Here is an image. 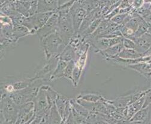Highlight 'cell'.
Listing matches in <instances>:
<instances>
[{"label": "cell", "mask_w": 151, "mask_h": 124, "mask_svg": "<svg viewBox=\"0 0 151 124\" xmlns=\"http://www.w3.org/2000/svg\"><path fill=\"white\" fill-rule=\"evenodd\" d=\"M40 43L44 51L46 60L52 57H58L67 46L57 32L51 34L40 41Z\"/></svg>", "instance_id": "1"}, {"label": "cell", "mask_w": 151, "mask_h": 124, "mask_svg": "<svg viewBox=\"0 0 151 124\" xmlns=\"http://www.w3.org/2000/svg\"><path fill=\"white\" fill-rule=\"evenodd\" d=\"M1 95V118L15 124L18 118L19 106L13 101L8 94Z\"/></svg>", "instance_id": "2"}, {"label": "cell", "mask_w": 151, "mask_h": 124, "mask_svg": "<svg viewBox=\"0 0 151 124\" xmlns=\"http://www.w3.org/2000/svg\"><path fill=\"white\" fill-rule=\"evenodd\" d=\"M57 33L67 45L70 44L74 34L73 21L70 13L59 15Z\"/></svg>", "instance_id": "3"}, {"label": "cell", "mask_w": 151, "mask_h": 124, "mask_svg": "<svg viewBox=\"0 0 151 124\" xmlns=\"http://www.w3.org/2000/svg\"><path fill=\"white\" fill-rule=\"evenodd\" d=\"M53 13H37L33 16L26 17L22 25L28 28L31 34H34L45 25Z\"/></svg>", "instance_id": "4"}, {"label": "cell", "mask_w": 151, "mask_h": 124, "mask_svg": "<svg viewBox=\"0 0 151 124\" xmlns=\"http://www.w3.org/2000/svg\"><path fill=\"white\" fill-rule=\"evenodd\" d=\"M34 104L35 115L43 117L49 114L51 107L49 104L46 92L43 85L33 100Z\"/></svg>", "instance_id": "5"}, {"label": "cell", "mask_w": 151, "mask_h": 124, "mask_svg": "<svg viewBox=\"0 0 151 124\" xmlns=\"http://www.w3.org/2000/svg\"><path fill=\"white\" fill-rule=\"evenodd\" d=\"M70 13L71 17L74 27V35L78 34L81 26L88 13L81 6L79 1H75V3L70 9Z\"/></svg>", "instance_id": "6"}, {"label": "cell", "mask_w": 151, "mask_h": 124, "mask_svg": "<svg viewBox=\"0 0 151 124\" xmlns=\"http://www.w3.org/2000/svg\"><path fill=\"white\" fill-rule=\"evenodd\" d=\"M59 58L58 56L52 57L48 60H46L45 65L35 74L34 80H42L43 81L50 80V78L58 65Z\"/></svg>", "instance_id": "7"}, {"label": "cell", "mask_w": 151, "mask_h": 124, "mask_svg": "<svg viewBox=\"0 0 151 124\" xmlns=\"http://www.w3.org/2000/svg\"><path fill=\"white\" fill-rule=\"evenodd\" d=\"M58 17L59 15L58 13L56 12L53 13L45 25L38 30L36 34L39 37L40 41L51 34L57 32Z\"/></svg>", "instance_id": "8"}, {"label": "cell", "mask_w": 151, "mask_h": 124, "mask_svg": "<svg viewBox=\"0 0 151 124\" xmlns=\"http://www.w3.org/2000/svg\"><path fill=\"white\" fill-rule=\"evenodd\" d=\"M124 37H117L114 38H102L92 42L91 44L98 52L104 51L107 48L122 43Z\"/></svg>", "instance_id": "9"}, {"label": "cell", "mask_w": 151, "mask_h": 124, "mask_svg": "<svg viewBox=\"0 0 151 124\" xmlns=\"http://www.w3.org/2000/svg\"><path fill=\"white\" fill-rule=\"evenodd\" d=\"M136 44V50L145 56L146 53L151 48V36L148 33L133 40Z\"/></svg>", "instance_id": "10"}, {"label": "cell", "mask_w": 151, "mask_h": 124, "mask_svg": "<svg viewBox=\"0 0 151 124\" xmlns=\"http://www.w3.org/2000/svg\"><path fill=\"white\" fill-rule=\"evenodd\" d=\"M59 7L58 1L40 0L38 1V13H49L57 12Z\"/></svg>", "instance_id": "11"}, {"label": "cell", "mask_w": 151, "mask_h": 124, "mask_svg": "<svg viewBox=\"0 0 151 124\" xmlns=\"http://www.w3.org/2000/svg\"><path fill=\"white\" fill-rule=\"evenodd\" d=\"M124 49L122 43L119 44L118 45L109 47L104 51L99 52L102 55L103 57L107 59V60L112 59L118 56L120 52Z\"/></svg>", "instance_id": "12"}, {"label": "cell", "mask_w": 151, "mask_h": 124, "mask_svg": "<svg viewBox=\"0 0 151 124\" xmlns=\"http://www.w3.org/2000/svg\"><path fill=\"white\" fill-rule=\"evenodd\" d=\"M76 99H82L92 103H97L98 102L104 100L106 98L98 92H84L79 94L78 95Z\"/></svg>", "instance_id": "13"}, {"label": "cell", "mask_w": 151, "mask_h": 124, "mask_svg": "<svg viewBox=\"0 0 151 124\" xmlns=\"http://www.w3.org/2000/svg\"><path fill=\"white\" fill-rule=\"evenodd\" d=\"M129 122L150 124L149 107H147L146 108H143L139 111H138L133 117H131Z\"/></svg>", "instance_id": "14"}, {"label": "cell", "mask_w": 151, "mask_h": 124, "mask_svg": "<svg viewBox=\"0 0 151 124\" xmlns=\"http://www.w3.org/2000/svg\"><path fill=\"white\" fill-rule=\"evenodd\" d=\"M145 101V95L140 98L139 99L136 101L135 102L130 104L127 106V119L129 120L138 111L143 109V104Z\"/></svg>", "instance_id": "15"}, {"label": "cell", "mask_w": 151, "mask_h": 124, "mask_svg": "<svg viewBox=\"0 0 151 124\" xmlns=\"http://www.w3.org/2000/svg\"><path fill=\"white\" fill-rule=\"evenodd\" d=\"M28 35H32L28 28L24 25H17L13 27V34L12 41L14 43H17L18 41L21 38H25Z\"/></svg>", "instance_id": "16"}, {"label": "cell", "mask_w": 151, "mask_h": 124, "mask_svg": "<svg viewBox=\"0 0 151 124\" xmlns=\"http://www.w3.org/2000/svg\"><path fill=\"white\" fill-rule=\"evenodd\" d=\"M76 57H77V55L76 54L74 49L70 44L66 46L64 50L58 56V58L60 60H61L67 62H70V61H72V60L76 62L78 60Z\"/></svg>", "instance_id": "17"}, {"label": "cell", "mask_w": 151, "mask_h": 124, "mask_svg": "<svg viewBox=\"0 0 151 124\" xmlns=\"http://www.w3.org/2000/svg\"><path fill=\"white\" fill-rule=\"evenodd\" d=\"M15 9L26 17H29L31 1H13Z\"/></svg>", "instance_id": "18"}, {"label": "cell", "mask_w": 151, "mask_h": 124, "mask_svg": "<svg viewBox=\"0 0 151 124\" xmlns=\"http://www.w3.org/2000/svg\"><path fill=\"white\" fill-rule=\"evenodd\" d=\"M118 57L125 60H135L145 56L136 49H128L124 48Z\"/></svg>", "instance_id": "19"}, {"label": "cell", "mask_w": 151, "mask_h": 124, "mask_svg": "<svg viewBox=\"0 0 151 124\" xmlns=\"http://www.w3.org/2000/svg\"><path fill=\"white\" fill-rule=\"evenodd\" d=\"M68 63V62L59 59L58 65L50 78V81H53L55 80L64 77V71Z\"/></svg>", "instance_id": "20"}, {"label": "cell", "mask_w": 151, "mask_h": 124, "mask_svg": "<svg viewBox=\"0 0 151 124\" xmlns=\"http://www.w3.org/2000/svg\"><path fill=\"white\" fill-rule=\"evenodd\" d=\"M110 101L116 109L126 107L131 103V94L121 96L114 99L110 100Z\"/></svg>", "instance_id": "21"}, {"label": "cell", "mask_w": 151, "mask_h": 124, "mask_svg": "<svg viewBox=\"0 0 151 124\" xmlns=\"http://www.w3.org/2000/svg\"><path fill=\"white\" fill-rule=\"evenodd\" d=\"M68 100L69 99L67 97L61 95V94H58L55 101V107L56 109H57L58 112H59L60 115H61V116L62 117V118L63 117V114L64 112L66 104Z\"/></svg>", "instance_id": "22"}, {"label": "cell", "mask_w": 151, "mask_h": 124, "mask_svg": "<svg viewBox=\"0 0 151 124\" xmlns=\"http://www.w3.org/2000/svg\"><path fill=\"white\" fill-rule=\"evenodd\" d=\"M63 119L54 104L49 114V124H63Z\"/></svg>", "instance_id": "23"}, {"label": "cell", "mask_w": 151, "mask_h": 124, "mask_svg": "<svg viewBox=\"0 0 151 124\" xmlns=\"http://www.w3.org/2000/svg\"><path fill=\"white\" fill-rule=\"evenodd\" d=\"M104 115L96 113V112H89L88 116L86 118V124H99L104 122Z\"/></svg>", "instance_id": "24"}, {"label": "cell", "mask_w": 151, "mask_h": 124, "mask_svg": "<svg viewBox=\"0 0 151 124\" xmlns=\"http://www.w3.org/2000/svg\"><path fill=\"white\" fill-rule=\"evenodd\" d=\"M70 102L71 104V107L73 110L76 112L81 116L86 118L88 116L89 112L82 105H81L76 99H70Z\"/></svg>", "instance_id": "25"}, {"label": "cell", "mask_w": 151, "mask_h": 124, "mask_svg": "<svg viewBox=\"0 0 151 124\" xmlns=\"http://www.w3.org/2000/svg\"><path fill=\"white\" fill-rule=\"evenodd\" d=\"M129 68L136 70L141 73L142 75H146V74H149L151 72V67L144 63H140L135 65H132L128 66Z\"/></svg>", "instance_id": "26"}, {"label": "cell", "mask_w": 151, "mask_h": 124, "mask_svg": "<svg viewBox=\"0 0 151 124\" xmlns=\"http://www.w3.org/2000/svg\"><path fill=\"white\" fill-rule=\"evenodd\" d=\"M148 30H149V24L144 20L140 24V25L138 27L136 31L134 33L133 36L132 37V38L130 39H132L133 41L134 39L142 36V35H143L148 32Z\"/></svg>", "instance_id": "27"}, {"label": "cell", "mask_w": 151, "mask_h": 124, "mask_svg": "<svg viewBox=\"0 0 151 124\" xmlns=\"http://www.w3.org/2000/svg\"><path fill=\"white\" fill-rule=\"evenodd\" d=\"M76 65V62L74 60L68 62L64 71V77L70 80L72 83H73V73Z\"/></svg>", "instance_id": "28"}, {"label": "cell", "mask_w": 151, "mask_h": 124, "mask_svg": "<svg viewBox=\"0 0 151 124\" xmlns=\"http://www.w3.org/2000/svg\"><path fill=\"white\" fill-rule=\"evenodd\" d=\"M82 71L83 70H82L78 66L75 65V67L73 70V84L74 87H77L78 83L79 81L80 78L81 77Z\"/></svg>", "instance_id": "29"}, {"label": "cell", "mask_w": 151, "mask_h": 124, "mask_svg": "<svg viewBox=\"0 0 151 124\" xmlns=\"http://www.w3.org/2000/svg\"><path fill=\"white\" fill-rule=\"evenodd\" d=\"M128 14H118L116 15L115 17H113V18L110 20L113 23L116 24L117 25H122L124 20H125L126 17L127 16Z\"/></svg>", "instance_id": "30"}, {"label": "cell", "mask_w": 151, "mask_h": 124, "mask_svg": "<svg viewBox=\"0 0 151 124\" xmlns=\"http://www.w3.org/2000/svg\"><path fill=\"white\" fill-rule=\"evenodd\" d=\"M122 44L125 49H136V44L134 41L132 39L128 38H124Z\"/></svg>", "instance_id": "31"}, {"label": "cell", "mask_w": 151, "mask_h": 124, "mask_svg": "<svg viewBox=\"0 0 151 124\" xmlns=\"http://www.w3.org/2000/svg\"><path fill=\"white\" fill-rule=\"evenodd\" d=\"M151 104V88L147 90L145 95V101L143 108H146Z\"/></svg>", "instance_id": "32"}, {"label": "cell", "mask_w": 151, "mask_h": 124, "mask_svg": "<svg viewBox=\"0 0 151 124\" xmlns=\"http://www.w3.org/2000/svg\"><path fill=\"white\" fill-rule=\"evenodd\" d=\"M38 13V1H31L29 16H33Z\"/></svg>", "instance_id": "33"}, {"label": "cell", "mask_w": 151, "mask_h": 124, "mask_svg": "<svg viewBox=\"0 0 151 124\" xmlns=\"http://www.w3.org/2000/svg\"><path fill=\"white\" fill-rule=\"evenodd\" d=\"M144 3V1H133V4H132V7L136 10L139 9L142 6Z\"/></svg>", "instance_id": "34"}, {"label": "cell", "mask_w": 151, "mask_h": 124, "mask_svg": "<svg viewBox=\"0 0 151 124\" xmlns=\"http://www.w3.org/2000/svg\"><path fill=\"white\" fill-rule=\"evenodd\" d=\"M1 124H13L11 122H7L6 120H5L3 118H1Z\"/></svg>", "instance_id": "35"}, {"label": "cell", "mask_w": 151, "mask_h": 124, "mask_svg": "<svg viewBox=\"0 0 151 124\" xmlns=\"http://www.w3.org/2000/svg\"><path fill=\"white\" fill-rule=\"evenodd\" d=\"M149 118H150V124H151V104L149 106Z\"/></svg>", "instance_id": "36"}, {"label": "cell", "mask_w": 151, "mask_h": 124, "mask_svg": "<svg viewBox=\"0 0 151 124\" xmlns=\"http://www.w3.org/2000/svg\"><path fill=\"white\" fill-rule=\"evenodd\" d=\"M148 33H149L151 36V25L149 24V30H148Z\"/></svg>", "instance_id": "37"}, {"label": "cell", "mask_w": 151, "mask_h": 124, "mask_svg": "<svg viewBox=\"0 0 151 124\" xmlns=\"http://www.w3.org/2000/svg\"><path fill=\"white\" fill-rule=\"evenodd\" d=\"M99 124H107V123H104V122H102V123H99Z\"/></svg>", "instance_id": "38"}, {"label": "cell", "mask_w": 151, "mask_h": 124, "mask_svg": "<svg viewBox=\"0 0 151 124\" xmlns=\"http://www.w3.org/2000/svg\"><path fill=\"white\" fill-rule=\"evenodd\" d=\"M74 124H79V123H76V122H74Z\"/></svg>", "instance_id": "39"}, {"label": "cell", "mask_w": 151, "mask_h": 124, "mask_svg": "<svg viewBox=\"0 0 151 124\" xmlns=\"http://www.w3.org/2000/svg\"><path fill=\"white\" fill-rule=\"evenodd\" d=\"M150 10H151V6H150Z\"/></svg>", "instance_id": "40"}, {"label": "cell", "mask_w": 151, "mask_h": 124, "mask_svg": "<svg viewBox=\"0 0 151 124\" xmlns=\"http://www.w3.org/2000/svg\"><path fill=\"white\" fill-rule=\"evenodd\" d=\"M82 124H86V123H82Z\"/></svg>", "instance_id": "41"}]
</instances>
